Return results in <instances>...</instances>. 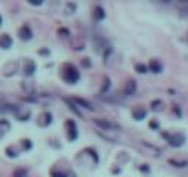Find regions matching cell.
Returning a JSON list of instances; mask_svg holds the SVG:
<instances>
[{"instance_id": "cell-10", "label": "cell", "mask_w": 188, "mask_h": 177, "mask_svg": "<svg viewBox=\"0 0 188 177\" xmlns=\"http://www.w3.org/2000/svg\"><path fill=\"white\" fill-rule=\"evenodd\" d=\"M106 16V13H105V10L100 7V6H97L96 9H94V12H93V18L96 19V21H102L103 18Z\"/></svg>"}, {"instance_id": "cell-22", "label": "cell", "mask_w": 188, "mask_h": 177, "mask_svg": "<svg viewBox=\"0 0 188 177\" xmlns=\"http://www.w3.org/2000/svg\"><path fill=\"white\" fill-rule=\"evenodd\" d=\"M82 65H84V67H90V61L85 58V61H82Z\"/></svg>"}, {"instance_id": "cell-15", "label": "cell", "mask_w": 188, "mask_h": 177, "mask_svg": "<svg viewBox=\"0 0 188 177\" xmlns=\"http://www.w3.org/2000/svg\"><path fill=\"white\" fill-rule=\"evenodd\" d=\"M13 177H27V170H24V168H18V170H15Z\"/></svg>"}, {"instance_id": "cell-21", "label": "cell", "mask_w": 188, "mask_h": 177, "mask_svg": "<svg viewBox=\"0 0 188 177\" xmlns=\"http://www.w3.org/2000/svg\"><path fill=\"white\" fill-rule=\"evenodd\" d=\"M150 127L151 129H159V123L153 120V121H150Z\"/></svg>"}, {"instance_id": "cell-1", "label": "cell", "mask_w": 188, "mask_h": 177, "mask_svg": "<svg viewBox=\"0 0 188 177\" xmlns=\"http://www.w3.org/2000/svg\"><path fill=\"white\" fill-rule=\"evenodd\" d=\"M62 78L66 83H69V84H75L76 81L79 80V72H78V69H76L74 65L66 64L63 67V71H62Z\"/></svg>"}, {"instance_id": "cell-23", "label": "cell", "mask_w": 188, "mask_h": 177, "mask_svg": "<svg viewBox=\"0 0 188 177\" xmlns=\"http://www.w3.org/2000/svg\"><path fill=\"white\" fill-rule=\"evenodd\" d=\"M3 136H4V132H3V130H0V139H1Z\"/></svg>"}, {"instance_id": "cell-3", "label": "cell", "mask_w": 188, "mask_h": 177, "mask_svg": "<svg viewBox=\"0 0 188 177\" xmlns=\"http://www.w3.org/2000/svg\"><path fill=\"white\" fill-rule=\"evenodd\" d=\"M94 123H96L99 127H102V130H112V132H115V130H118V129H119V126H118V124L110 123V121H106V120H96Z\"/></svg>"}, {"instance_id": "cell-5", "label": "cell", "mask_w": 188, "mask_h": 177, "mask_svg": "<svg viewBox=\"0 0 188 177\" xmlns=\"http://www.w3.org/2000/svg\"><path fill=\"white\" fill-rule=\"evenodd\" d=\"M31 37H33V31L28 25H24L19 28V39L21 40H31Z\"/></svg>"}, {"instance_id": "cell-2", "label": "cell", "mask_w": 188, "mask_h": 177, "mask_svg": "<svg viewBox=\"0 0 188 177\" xmlns=\"http://www.w3.org/2000/svg\"><path fill=\"white\" fill-rule=\"evenodd\" d=\"M163 137L168 139L169 145L171 146H175V148H179L184 145L185 142V136L182 133H173V134H169V133H163Z\"/></svg>"}, {"instance_id": "cell-18", "label": "cell", "mask_w": 188, "mask_h": 177, "mask_svg": "<svg viewBox=\"0 0 188 177\" xmlns=\"http://www.w3.org/2000/svg\"><path fill=\"white\" fill-rule=\"evenodd\" d=\"M109 87H110V81H109V80H106V81H105V86H103V88H102V93H105Z\"/></svg>"}, {"instance_id": "cell-24", "label": "cell", "mask_w": 188, "mask_h": 177, "mask_svg": "<svg viewBox=\"0 0 188 177\" xmlns=\"http://www.w3.org/2000/svg\"><path fill=\"white\" fill-rule=\"evenodd\" d=\"M179 1H182V3H187L188 0H179Z\"/></svg>"}, {"instance_id": "cell-13", "label": "cell", "mask_w": 188, "mask_h": 177, "mask_svg": "<svg viewBox=\"0 0 188 177\" xmlns=\"http://www.w3.org/2000/svg\"><path fill=\"white\" fill-rule=\"evenodd\" d=\"M74 102H76V103H79V105H81L82 108H87V109H93V108H91V105H90V103H88L87 100H84V99H79V97H75V99H74Z\"/></svg>"}, {"instance_id": "cell-4", "label": "cell", "mask_w": 188, "mask_h": 177, "mask_svg": "<svg viewBox=\"0 0 188 177\" xmlns=\"http://www.w3.org/2000/svg\"><path fill=\"white\" fill-rule=\"evenodd\" d=\"M66 130H68V139L72 142V140H75L76 137H78V130H76V126L74 121H66Z\"/></svg>"}, {"instance_id": "cell-8", "label": "cell", "mask_w": 188, "mask_h": 177, "mask_svg": "<svg viewBox=\"0 0 188 177\" xmlns=\"http://www.w3.org/2000/svg\"><path fill=\"white\" fill-rule=\"evenodd\" d=\"M135 90H137V83H135L134 80H129V81L125 84L123 93H125L126 96H131V94H134V93H135Z\"/></svg>"}, {"instance_id": "cell-11", "label": "cell", "mask_w": 188, "mask_h": 177, "mask_svg": "<svg viewBox=\"0 0 188 177\" xmlns=\"http://www.w3.org/2000/svg\"><path fill=\"white\" fill-rule=\"evenodd\" d=\"M34 71H36V64L33 61H27V64H25V74L27 75H33Z\"/></svg>"}, {"instance_id": "cell-14", "label": "cell", "mask_w": 188, "mask_h": 177, "mask_svg": "<svg viewBox=\"0 0 188 177\" xmlns=\"http://www.w3.org/2000/svg\"><path fill=\"white\" fill-rule=\"evenodd\" d=\"M163 103H162V100H154V102H151V108L154 109V111H162L163 108Z\"/></svg>"}, {"instance_id": "cell-12", "label": "cell", "mask_w": 188, "mask_h": 177, "mask_svg": "<svg viewBox=\"0 0 188 177\" xmlns=\"http://www.w3.org/2000/svg\"><path fill=\"white\" fill-rule=\"evenodd\" d=\"M169 164H173V167H179V168H182V167H187L188 165V161H175V159H169Z\"/></svg>"}, {"instance_id": "cell-20", "label": "cell", "mask_w": 188, "mask_h": 177, "mask_svg": "<svg viewBox=\"0 0 188 177\" xmlns=\"http://www.w3.org/2000/svg\"><path fill=\"white\" fill-rule=\"evenodd\" d=\"M28 1H30L31 4H34V6H40V4H41L44 0H28Z\"/></svg>"}, {"instance_id": "cell-6", "label": "cell", "mask_w": 188, "mask_h": 177, "mask_svg": "<svg viewBox=\"0 0 188 177\" xmlns=\"http://www.w3.org/2000/svg\"><path fill=\"white\" fill-rule=\"evenodd\" d=\"M146 115H147V111H146L144 108H141V106H137V108H134V109H132V117H134L137 121L144 120V118H146Z\"/></svg>"}, {"instance_id": "cell-7", "label": "cell", "mask_w": 188, "mask_h": 177, "mask_svg": "<svg viewBox=\"0 0 188 177\" xmlns=\"http://www.w3.org/2000/svg\"><path fill=\"white\" fill-rule=\"evenodd\" d=\"M149 69H150L151 72H154V74H160L162 69H163V67H162V64L157 59H151L150 64H149Z\"/></svg>"}, {"instance_id": "cell-25", "label": "cell", "mask_w": 188, "mask_h": 177, "mask_svg": "<svg viewBox=\"0 0 188 177\" xmlns=\"http://www.w3.org/2000/svg\"><path fill=\"white\" fill-rule=\"evenodd\" d=\"M165 1H169V0H165Z\"/></svg>"}, {"instance_id": "cell-16", "label": "cell", "mask_w": 188, "mask_h": 177, "mask_svg": "<svg viewBox=\"0 0 188 177\" xmlns=\"http://www.w3.org/2000/svg\"><path fill=\"white\" fill-rule=\"evenodd\" d=\"M135 69H137V71H138V72H140V74H146V72H147V69H149V68H147V67H146V65H144V64H138V65H137V67H135Z\"/></svg>"}, {"instance_id": "cell-9", "label": "cell", "mask_w": 188, "mask_h": 177, "mask_svg": "<svg viewBox=\"0 0 188 177\" xmlns=\"http://www.w3.org/2000/svg\"><path fill=\"white\" fill-rule=\"evenodd\" d=\"M10 46H12V39H10V36H7V34L0 36V47H3V49H9Z\"/></svg>"}, {"instance_id": "cell-19", "label": "cell", "mask_w": 188, "mask_h": 177, "mask_svg": "<svg viewBox=\"0 0 188 177\" xmlns=\"http://www.w3.org/2000/svg\"><path fill=\"white\" fill-rule=\"evenodd\" d=\"M52 177H68V176H66L65 173H60V171H59V173L53 171V173H52Z\"/></svg>"}, {"instance_id": "cell-17", "label": "cell", "mask_w": 188, "mask_h": 177, "mask_svg": "<svg viewBox=\"0 0 188 177\" xmlns=\"http://www.w3.org/2000/svg\"><path fill=\"white\" fill-rule=\"evenodd\" d=\"M31 146H33V145H31L30 140H22V148H24V149L28 151V149H31Z\"/></svg>"}]
</instances>
